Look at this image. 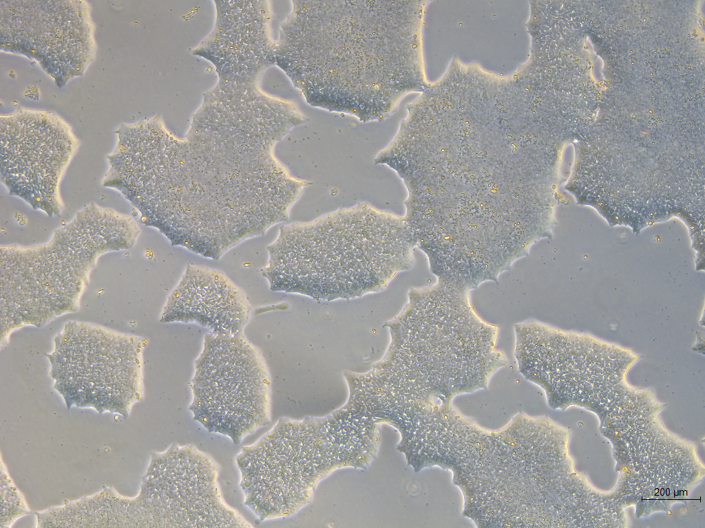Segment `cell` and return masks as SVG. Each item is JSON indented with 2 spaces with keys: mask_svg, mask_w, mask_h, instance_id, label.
Segmentation results:
<instances>
[{
  "mask_svg": "<svg viewBox=\"0 0 705 528\" xmlns=\"http://www.w3.org/2000/svg\"><path fill=\"white\" fill-rule=\"evenodd\" d=\"M660 494H661V495H663V494H664V490H663V489H661V491H660Z\"/></svg>",
  "mask_w": 705,
  "mask_h": 528,
  "instance_id": "30bf717a",
  "label": "cell"
},
{
  "mask_svg": "<svg viewBox=\"0 0 705 528\" xmlns=\"http://www.w3.org/2000/svg\"><path fill=\"white\" fill-rule=\"evenodd\" d=\"M191 389L193 420L236 445L271 421L268 366L262 351L243 333L205 335Z\"/></svg>",
  "mask_w": 705,
  "mask_h": 528,
  "instance_id": "277c9868",
  "label": "cell"
},
{
  "mask_svg": "<svg viewBox=\"0 0 705 528\" xmlns=\"http://www.w3.org/2000/svg\"><path fill=\"white\" fill-rule=\"evenodd\" d=\"M251 306L244 292L224 272L188 265L169 294L160 316L163 323H195L215 335L243 333Z\"/></svg>",
  "mask_w": 705,
  "mask_h": 528,
  "instance_id": "ba28073f",
  "label": "cell"
},
{
  "mask_svg": "<svg viewBox=\"0 0 705 528\" xmlns=\"http://www.w3.org/2000/svg\"><path fill=\"white\" fill-rule=\"evenodd\" d=\"M112 177L145 226L173 246L213 260L287 221L312 184L266 151H200L142 141L123 151Z\"/></svg>",
  "mask_w": 705,
  "mask_h": 528,
  "instance_id": "6da1fadb",
  "label": "cell"
},
{
  "mask_svg": "<svg viewBox=\"0 0 705 528\" xmlns=\"http://www.w3.org/2000/svg\"><path fill=\"white\" fill-rule=\"evenodd\" d=\"M6 128L1 137V175L10 192L32 206L54 213L61 177L74 153L72 134L43 124Z\"/></svg>",
  "mask_w": 705,
  "mask_h": 528,
  "instance_id": "52a82bcc",
  "label": "cell"
},
{
  "mask_svg": "<svg viewBox=\"0 0 705 528\" xmlns=\"http://www.w3.org/2000/svg\"><path fill=\"white\" fill-rule=\"evenodd\" d=\"M414 243L404 217L359 203L281 226L261 274L273 291H290L306 276L391 275L408 263Z\"/></svg>",
  "mask_w": 705,
  "mask_h": 528,
  "instance_id": "7a4b0ae2",
  "label": "cell"
},
{
  "mask_svg": "<svg viewBox=\"0 0 705 528\" xmlns=\"http://www.w3.org/2000/svg\"><path fill=\"white\" fill-rule=\"evenodd\" d=\"M677 494H678V491H675V495H677Z\"/></svg>",
  "mask_w": 705,
  "mask_h": 528,
  "instance_id": "8fae6325",
  "label": "cell"
},
{
  "mask_svg": "<svg viewBox=\"0 0 705 528\" xmlns=\"http://www.w3.org/2000/svg\"><path fill=\"white\" fill-rule=\"evenodd\" d=\"M76 224L75 217L43 245L6 247L1 252V316L5 314L3 324L11 320V330L26 324H44L78 309L98 257L118 249L107 223L96 232L86 230L83 236Z\"/></svg>",
  "mask_w": 705,
  "mask_h": 528,
  "instance_id": "3957f363",
  "label": "cell"
},
{
  "mask_svg": "<svg viewBox=\"0 0 705 528\" xmlns=\"http://www.w3.org/2000/svg\"><path fill=\"white\" fill-rule=\"evenodd\" d=\"M669 493H670L669 489H666V495H669Z\"/></svg>",
  "mask_w": 705,
  "mask_h": 528,
  "instance_id": "9c48e42d",
  "label": "cell"
},
{
  "mask_svg": "<svg viewBox=\"0 0 705 528\" xmlns=\"http://www.w3.org/2000/svg\"><path fill=\"white\" fill-rule=\"evenodd\" d=\"M145 342L144 338L70 321L55 338L54 351L48 358L56 380L77 384L78 393L87 388L90 395H97V386L101 390L119 382L117 379L142 380Z\"/></svg>",
  "mask_w": 705,
  "mask_h": 528,
  "instance_id": "8992f818",
  "label": "cell"
},
{
  "mask_svg": "<svg viewBox=\"0 0 705 528\" xmlns=\"http://www.w3.org/2000/svg\"><path fill=\"white\" fill-rule=\"evenodd\" d=\"M220 466L194 445L173 443L153 456L147 481V520L163 527H252L224 499Z\"/></svg>",
  "mask_w": 705,
  "mask_h": 528,
  "instance_id": "5b68a950",
  "label": "cell"
}]
</instances>
